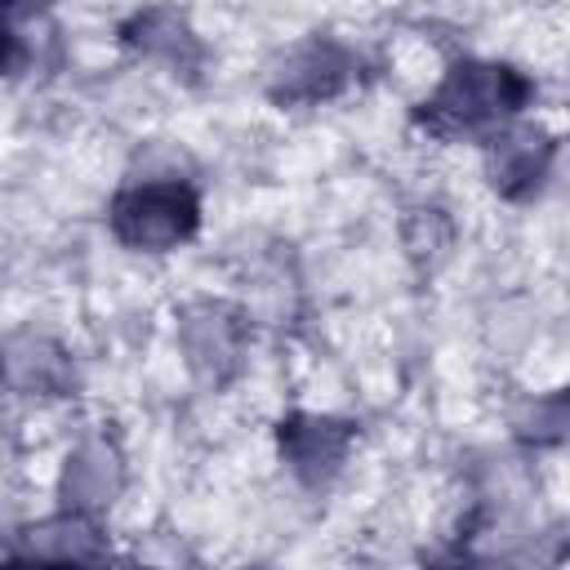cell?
I'll return each instance as SVG.
<instances>
[{
	"mask_svg": "<svg viewBox=\"0 0 570 570\" xmlns=\"http://www.w3.org/2000/svg\"><path fill=\"white\" fill-rule=\"evenodd\" d=\"M245 338H249V321L232 303H196L178 321L183 356L205 383H227L240 370Z\"/></svg>",
	"mask_w": 570,
	"mask_h": 570,
	"instance_id": "3",
	"label": "cell"
},
{
	"mask_svg": "<svg viewBox=\"0 0 570 570\" xmlns=\"http://www.w3.org/2000/svg\"><path fill=\"white\" fill-rule=\"evenodd\" d=\"M107 227L125 249L165 254L196 236L200 227V196L187 178H138L125 183L107 205Z\"/></svg>",
	"mask_w": 570,
	"mask_h": 570,
	"instance_id": "2",
	"label": "cell"
},
{
	"mask_svg": "<svg viewBox=\"0 0 570 570\" xmlns=\"http://www.w3.org/2000/svg\"><path fill=\"white\" fill-rule=\"evenodd\" d=\"M120 40L138 53V58H151V62H160V67H169L174 76H196L200 71V62H205V49H200V40H196V31L187 27V18L183 13H174V9H142V13H134L125 27H120Z\"/></svg>",
	"mask_w": 570,
	"mask_h": 570,
	"instance_id": "7",
	"label": "cell"
},
{
	"mask_svg": "<svg viewBox=\"0 0 570 570\" xmlns=\"http://www.w3.org/2000/svg\"><path fill=\"white\" fill-rule=\"evenodd\" d=\"M352 441H356V428L347 419H330V414H289L276 428L281 459L289 463V472L303 485H325L343 468Z\"/></svg>",
	"mask_w": 570,
	"mask_h": 570,
	"instance_id": "6",
	"label": "cell"
},
{
	"mask_svg": "<svg viewBox=\"0 0 570 570\" xmlns=\"http://www.w3.org/2000/svg\"><path fill=\"white\" fill-rule=\"evenodd\" d=\"M9 379L13 387H27V392H45V396H58L67 392L76 379H71V361L45 343V338H13L9 343Z\"/></svg>",
	"mask_w": 570,
	"mask_h": 570,
	"instance_id": "10",
	"label": "cell"
},
{
	"mask_svg": "<svg viewBox=\"0 0 570 570\" xmlns=\"http://www.w3.org/2000/svg\"><path fill=\"white\" fill-rule=\"evenodd\" d=\"M13 552L18 557H58V561H98L102 557V534L94 525V512L67 508V512L22 530Z\"/></svg>",
	"mask_w": 570,
	"mask_h": 570,
	"instance_id": "8",
	"label": "cell"
},
{
	"mask_svg": "<svg viewBox=\"0 0 570 570\" xmlns=\"http://www.w3.org/2000/svg\"><path fill=\"white\" fill-rule=\"evenodd\" d=\"M517 436L525 445H561V441H570V387H557V392L530 401L517 414Z\"/></svg>",
	"mask_w": 570,
	"mask_h": 570,
	"instance_id": "11",
	"label": "cell"
},
{
	"mask_svg": "<svg viewBox=\"0 0 570 570\" xmlns=\"http://www.w3.org/2000/svg\"><path fill=\"white\" fill-rule=\"evenodd\" d=\"M116 490H120V454L107 441H85L67 459V472H62V499H67V508L98 512V508H107L116 499Z\"/></svg>",
	"mask_w": 570,
	"mask_h": 570,
	"instance_id": "9",
	"label": "cell"
},
{
	"mask_svg": "<svg viewBox=\"0 0 570 570\" xmlns=\"http://www.w3.org/2000/svg\"><path fill=\"white\" fill-rule=\"evenodd\" d=\"M552 156H557V142L539 129V125H503L485 138V178L499 196L508 200H525L543 187L548 169H552Z\"/></svg>",
	"mask_w": 570,
	"mask_h": 570,
	"instance_id": "5",
	"label": "cell"
},
{
	"mask_svg": "<svg viewBox=\"0 0 570 570\" xmlns=\"http://www.w3.org/2000/svg\"><path fill=\"white\" fill-rule=\"evenodd\" d=\"M530 94H534V85L517 67L463 58L414 107V125L432 138H481L485 142L494 129H503L521 116Z\"/></svg>",
	"mask_w": 570,
	"mask_h": 570,
	"instance_id": "1",
	"label": "cell"
},
{
	"mask_svg": "<svg viewBox=\"0 0 570 570\" xmlns=\"http://www.w3.org/2000/svg\"><path fill=\"white\" fill-rule=\"evenodd\" d=\"M352 80H356V53L343 49L338 40H321L316 36V40L294 45L281 58V67L272 71L267 94L276 102H285V107H294V102H330Z\"/></svg>",
	"mask_w": 570,
	"mask_h": 570,
	"instance_id": "4",
	"label": "cell"
}]
</instances>
